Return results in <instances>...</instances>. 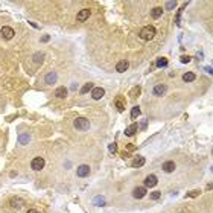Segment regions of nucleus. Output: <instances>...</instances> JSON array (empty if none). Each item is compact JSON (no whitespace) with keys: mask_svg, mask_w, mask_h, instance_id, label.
Listing matches in <instances>:
<instances>
[{"mask_svg":"<svg viewBox=\"0 0 213 213\" xmlns=\"http://www.w3.org/2000/svg\"><path fill=\"white\" fill-rule=\"evenodd\" d=\"M157 183H158V178L155 177V175H148L146 178H145V187L146 189H151V187H155L157 186Z\"/></svg>","mask_w":213,"mask_h":213,"instance_id":"5","label":"nucleus"},{"mask_svg":"<svg viewBox=\"0 0 213 213\" xmlns=\"http://www.w3.org/2000/svg\"><path fill=\"white\" fill-rule=\"evenodd\" d=\"M108 151H110L111 154H116V152H117V145H116V143H111V145L108 146Z\"/></svg>","mask_w":213,"mask_h":213,"instance_id":"28","label":"nucleus"},{"mask_svg":"<svg viewBox=\"0 0 213 213\" xmlns=\"http://www.w3.org/2000/svg\"><path fill=\"white\" fill-rule=\"evenodd\" d=\"M104 94H105V90H104L102 87H94V88L91 90V97H93L94 101H99Z\"/></svg>","mask_w":213,"mask_h":213,"instance_id":"8","label":"nucleus"},{"mask_svg":"<svg viewBox=\"0 0 213 213\" xmlns=\"http://www.w3.org/2000/svg\"><path fill=\"white\" fill-rule=\"evenodd\" d=\"M139 93H140V87H139V85H135V87L131 90V94H132L134 97H137V96H139Z\"/></svg>","mask_w":213,"mask_h":213,"instance_id":"27","label":"nucleus"},{"mask_svg":"<svg viewBox=\"0 0 213 213\" xmlns=\"http://www.w3.org/2000/svg\"><path fill=\"white\" fill-rule=\"evenodd\" d=\"M162 168H163V170H165V172L170 173V172H173V170H175V163H173V162H165Z\"/></svg>","mask_w":213,"mask_h":213,"instance_id":"16","label":"nucleus"},{"mask_svg":"<svg viewBox=\"0 0 213 213\" xmlns=\"http://www.w3.org/2000/svg\"><path fill=\"white\" fill-rule=\"evenodd\" d=\"M145 163H146V158L143 155H134V158H132V166L134 168H142Z\"/></svg>","mask_w":213,"mask_h":213,"instance_id":"11","label":"nucleus"},{"mask_svg":"<svg viewBox=\"0 0 213 213\" xmlns=\"http://www.w3.org/2000/svg\"><path fill=\"white\" fill-rule=\"evenodd\" d=\"M28 213H40L38 210H35V209H31V210H28Z\"/></svg>","mask_w":213,"mask_h":213,"instance_id":"35","label":"nucleus"},{"mask_svg":"<svg viewBox=\"0 0 213 213\" xmlns=\"http://www.w3.org/2000/svg\"><path fill=\"white\" fill-rule=\"evenodd\" d=\"M125 104H127V101H125L124 96H116V99H114V105H116V110H117V111L122 113V111L125 110V107H127Z\"/></svg>","mask_w":213,"mask_h":213,"instance_id":"6","label":"nucleus"},{"mask_svg":"<svg viewBox=\"0 0 213 213\" xmlns=\"http://www.w3.org/2000/svg\"><path fill=\"white\" fill-rule=\"evenodd\" d=\"M29 139H31V135L29 134H25V135H20V145H26V143H29Z\"/></svg>","mask_w":213,"mask_h":213,"instance_id":"24","label":"nucleus"},{"mask_svg":"<svg viewBox=\"0 0 213 213\" xmlns=\"http://www.w3.org/2000/svg\"><path fill=\"white\" fill-rule=\"evenodd\" d=\"M155 34H157L155 28L149 25V26H145V28L140 31V38H142V40H146V41H151V40L155 37Z\"/></svg>","mask_w":213,"mask_h":213,"instance_id":"1","label":"nucleus"},{"mask_svg":"<svg viewBox=\"0 0 213 213\" xmlns=\"http://www.w3.org/2000/svg\"><path fill=\"white\" fill-rule=\"evenodd\" d=\"M127 149H129V151H132V149H134V145H128V146H127Z\"/></svg>","mask_w":213,"mask_h":213,"instance_id":"36","label":"nucleus"},{"mask_svg":"<svg viewBox=\"0 0 213 213\" xmlns=\"http://www.w3.org/2000/svg\"><path fill=\"white\" fill-rule=\"evenodd\" d=\"M137 128H139V127H137V124H132V125H129V127L125 129V135H127V137H132V135L137 132Z\"/></svg>","mask_w":213,"mask_h":213,"instance_id":"15","label":"nucleus"},{"mask_svg":"<svg viewBox=\"0 0 213 213\" xmlns=\"http://www.w3.org/2000/svg\"><path fill=\"white\" fill-rule=\"evenodd\" d=\"M93 204H94V206L104 207L107 203H105V198H104V196H94V198H93Z\"/></svg>","mask_w":213,"mask_h":213,"instance_id":"20","label":"nucleus"},{"mask_svg":"<svg viewBox=\"0 0 213 213\" xmlns=\"http://www.w3.org/2000/svg\"><path fill=\"white\" fill-rule=\"evenodd\" d=\"M90 173V166L88 165H79V168L76 169V175L79 177V178H84Z\"/></svg>","mask_w":213,"mask_h":213,"instance_id":"9","label":"nucleus"},{"mask_svg":"<svg viewBox=\"0 0 213 213\" xmlns=\"http://www.w3.org/2000/svg\"><path fill=\"white\" fill-rule=\"evenodd\" d=\"M162 14H163V8H160V6H157V8H154V9L151 11V17H152V18H160Z\"/></svg>","mask_w":213,"mask_h":213,"instance_id":"18","label":"nucleus"},{"mask_svg":"<svg viewBox=\"0 0 213 213\" xmlns=\"http://www.w3.org/2000/svg\"><path fill=\"white\" fill-rule=\"evenodd\" d=\"M128 67H129V63H128L127 59H122V61H119L117 63V66H116V70L119 72V73H124V72H127Z\"/></svg>","mask_w":213,"mask_h":213,"instance_id":"13","label":"nucleus"},{"mask_svg":"<svg viewBox=\"0 0 213 213\" xmlns=\"http://www.w3.org/2000/svg\"><path fill=\"white\" fill-rule=\"evenodd\" d=\"M195 79H196V76H195L193 72H187V73L183 75V81H184V82H192V81H195Z\"/></svg>","mask_w":213,"mask_h":213,"instance_id":"19","label":"nucleus"},{"mask_svg":"<svg viewBox=\"0 0 213 213\" xmlns=\"http://www.w3.org/2000/svg\"><path fill=\"white\" fill-rule=\"evenodd\" d=\"M90 14H91V11H90V9H81V11L78 12L76 18H78V21L84 23V21H87V20L90 18Z\"/></svg>","mask_w":213,"mask_h":213,"instance_id":"7","label":"nucleus"},{"mask_svg":"<svg viewBox=\"0 0 213 213\" xmlns=\"http://www.w3.org/2000/svg\"><path fill=\"white\" fill-rule=\"evenodd\" d=\"M75 128L79 129V131H85V129H88V128H90V122H88V119H85V117H78V119H75Z\"/></svg>","mask_w":213,"mask_h":213,"instance_id":"2","label":"nucleus"},{"mask_svg":"<svg viewBox=\"0 0 213 213\" xmlns=\"http://www.w3.org/2000/svg\"><path fill=\"white\" fill-rule=\"evenodd\" d=\"M43 56H44V53H43V52H38V53H35V56H34V61H35V63H41Z\"/></svg>","mask_w":213,"mask_h":213,"instance_id":"26","label":"nucleus"},{"mask_svg":"<svg viewBox=\"0 0 213 213\" xmlns=\"http://www.w3.org/2000/svg\"><path fill=\"white\" fill-rule=\"evenodd\" d=\"M140 116V107H134L132 110H131V117L132 119H137Z\"/></svg>","mask_w":213,"mask_h":213,"instance_id":"23","label":"nucleus"},{"mask_svg":"<svg viewBox=\"0 0 213 213\" xmlns=\"http://www.w3.org/2000/svg\"><path fill=\"white\" fill-rule=\"evenodd\" d=\"M56 79H58V75H56L55 72H50V73H47V75H46V84H49V85L55 84V82H56Z\"/></svg>","mask_w":213,"mask_h":213,"instance_id":"14","label":"nucleus"},{"mask_svg":"<svg viewBox=\"0 0 213 213\" xmlns=\"http://www.w3.org/2000/svg\"><path fill=\"white\" fill-rule=\"evenodd\" d=\"M94 88V85L91 84V82H88V84H85L84 87H81V90H79V93L81 94H85V93H88L90 90H93Z\"/></svg>","mask_w":213,"mask_h":213,"instance_id":"22","label":"nucleus"},{"mask_svg":"<svg viewBox=\"0 0 213 213\" xmlns=\"http://www.w3.org/2000/svg\"><path fill=\"white\" fill-rule=\"evenodd\" d=\"M175 6H177V2H175V0H172V2H168V3H166V9H173V8H175Z\"/></svg>","mask_w":213,"mask_h":213,"instance_id":"29","label":"nucleus"},{"mask_svg":"<svg viewBox=\"0 0 213 213\" xmlns=\"http://www.w3.org/2000/svg\"><path fill=\"white\" fill-rule=\"evenodd\" d=\"M23 206V201L20 200V198H14V200H11V207H14V209H20Z\"/></svg>","mask_w":213,"mask_h":213,"instance_id":"21","label":"nucleus"},{"mask_svg":"<svg viewBox=\"0 0 213 213\" xmlns=\"http://www.w3.org/2000/svg\"><path fill=\"white\" fill-rule=\"evenodd\" d=\"M200 195V192H190L189 193V196H198Z\"/></svg>","mask_w":213,"mask_h":213,"instance_id":"34","label":"nucleus"},{"mask_svg":"<svg viewBox=\"0 0 213 213\" xmlns=\"http://www.w3.org/2000/svg\"><path fill=\"white\" fill-rule=\"evenodd\" d=\"M44 165H46V162H44V158L41 157H35L32 162H31V168L32 170H41L44 168Z\"/></svg>","mask_w":213,"mask_h":213,"instance_id":"4","label":"nucleus"},{"mask_svg":"<svg viewBox=\"0 0 213 213\" xmlns=\"http://www.w3.org/2000/svg\"><path fill=\"white\" fill-rule=\"evenodd\" d=\"M168 66V59L166 58H158L157 59V67H166Z\"/></svg>","mask_w":213,"mask_h":213,"instance_id":"25","label":"nucleus"},{"mask_svg":"<svg viewBox=\"0 0 213 213\" xmlns=\"http://www.w3.org/2000/svg\"><path fill=\"white\" fill-rule=\"evenodd\" d=\"M145 195H146V187L139 186V187H135V189L132 190V196H134V198H137V200H142Z\"/></svg>","mask_w":213,"mask_h":213,"instance_id":"10","label":"nucleus"},{"mask_svg":"<svg viewBox=\"0 0 213 213\" xmlns=\"http://www.w3.org/2000/svg\"><path fill=\"white\" fill-rule=\"evenodd\" d=\"M166 90H168V87H166L165 84H158V85H155V87L152 88V93H154L155 96H163Z\"/></svg>","mask_w":213,"mask_h":213,"instance_id":"12","label":"nucleus"},{"mask_svg":"<svg viewBox=\"0 0 213 213\" xmlns=\"http://www.w3.org/2000/svg\"><path fill=\"white\" fill-rule=\"evenodd\" d=\"M0 34H2V37H3V40H12L14 38V35H15V31L12 29V28H9V26H3L2 29H0Z\"/></svg>","mask_w":213,"mask_h":213,"instance_id":"3","label":"nucleus"},{"mask_svg":"<svg viewBox=\"0 0 213 213\" xmlns=\"http://www.w3.org/2000/svg\"><path fill=\"white\" fill-rule=\"evenodd\" d=\"M41 43H46V41H49V35H43L41 37V40H40Z\"/></svg>","mask_w":213,"mask_h":213,"instance_id":"33","label":"nucleus"},{"mask_svg":"<svg viewBox=\"0 0 213 213\" xmlns=\"http://www.w3.org/2000/svg\"><path fill=\"white\" fill-rule=\"evenodd\" d=\"M55 96L64 99V97L67 96V88H66V87H59V88H56V90H55Z\"/></svg>","mask_w":213,"mask_h":213,"instance_id":"17","label":"nucleus"},{"mask_svg":"<svg viewBox=\"0 0 213 213\" xmlns=\"http://www.w3.org/2000/svg\"><path fill=\"white\" fill-rule=\"evenodd\" d=\"M146 125H148V122H146V120H142V122H140L137 127L140 128V129H146Z\"/></svg>","mask_w":213,"mask_h":213,"instance_id":"32","label":"nucleus"},{"mask_svg":"<svg viewBox=\"0 0 213 213\" xmlns=\"http://www.w3.org/2000/svg\"><path fill=\"white\" fill-rule=\"evenodd\" d=\"M160 196H162V193H160V192H157V190L151 193V200H158Z\"/></svg>","mask_w":213,"mask_h":213,"instance_id":"30","label":"nucleus"},{"mask_svg":"<svg viewBox=\"0 0 213 213\" xmlns=\"http://www.w3.org/2000/svg\"><path fill=\"white\" fill-rule=\"evenodd\" d=\"M180 61H181L183 64H187V63H190V56H181Z\"/></svg>","mask_w":213,"mask_h":213,"instance_id":"31","label":"nucleus"}]
</instances>
